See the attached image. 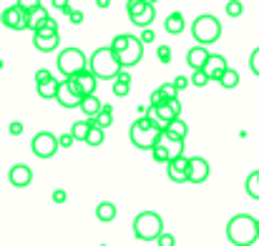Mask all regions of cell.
Returning a JSON list of instances; mask_svg holds the SVG:
<instances>
[{
  "mask_svg": "<svg viewBox=\"0 0 259 246\" xmlns=\"http://www.w3.org/2000/svg\"><path fill=\"white\" fill-rule=\"evenodd\" d=\"M151 116L159 121V126L166 131V126L174 123L179 116H181V103H179V98H174L169 103H164V106H159V108H151Z\"/></svg>",
  "mask_w": 259,
  "mask_h": 246,
  "instance_id": "8fae6325",
  "label": "cell"
},
{
  "mask_svg": "<svg viewBox=\"0 0 259 246\" xmlns=\"http://www.w3.org/2000/svg\"><path fill=\"white\" fill-rule=\"evenodd\" d=\"M35 88H38V95L48 101V98H56V95H58L61 83L56 81V78H48V81H43V83H35Z\"/></svg>",
  "mask_w": 259,
  "mask_h": 246,
  "instance_id": "d4e9b609",
  "label": "cell"
},
{
  "mask_svg": "<svg viewBox=\"0 0 259 246\" xmlns=\"http://www.w3.org/2000/svg\"><path fill=\"white\" fill-rule=\"evenodd\" d=\"M154 18H156V8H154V5H149V8L144 10V13L134 15V18H131V23H134L136 28H141V30H144V28H151Z\"/></svg>",
  "mask_w": 259,
  "mask_h": 246,
  "instance_id": "603a6c76",
  "label": "cell"
},
{
  "mask_svg": "<svg viewBox=\"0 0 259 246\" xmlns=\"http://www.w3.org/2000/svg\"><path fill=\"white\" fill-rule=\"evenodd\" d=\"M0 23H3L5 28H10V30H25V28H30V13L23 10V8L15 3V5H10V8L3 10Z\"/></svg>",
  "mask_w": 259,
  "mask_h": 246,
  "instance_id": "9c48e42d",
  "label": "cell"
},
{
  "mask_svg": "<svg viewBox=\"0 0 259 246\" xmlns=\"http://www.w3.org/2000/svg\"><path fill=\"white\" fill-rule=\"evenodd\" d=\"M259 236L257 219L249 214H237L227 224V239L234 246H252Z\"/></svg>",
  "mask_w": 259,
  "mask_h": 246,
  "instance_id": "7a4b0ae2",
  "label": "cell"
},
{
  "mask_svg": "<svg viewBox=\"0 0 259 246\" xmlns=\"http://www.w3.org/2000/svg\"><path fill=\"white\" fill-rule=\"evenodd\" d=\"M249 68H252L254 76H259V48H254L252 56H249Z\"/></svg>",
  "mask_w": 259,
  "mask_h": 246,
  "instance_id": "60d3db41",
  "label": "cell"
},
{
  "mask_svg": "<svg viewBox=\"0 0 259 246\" xmlns=\"http://www.w3.org/2000/svg\"><path fill=\"white\" fill-rule=\"evenodd\" d=\"M219 83H222L224 88H237V85H239V73L229 66V68H227V73L219 78Z\"/></svg>",
  "mask_w": 259,
  "mask_h": 246,
  "instance_id": "4dcf8cb0",
  "label": "cell"
},
{
  "mask_svg": "<svg viewBox=\"0 0 259 246\" xmlns=\"http://www.w3.org/2000/svg\"><path fill=\"white\" fill-rule=\"evenodd\" d=\"M111 48L116 51V56H118V61H121L123 68L136 66L141 61V56H144V43L136 35H116L111 40Z\"/></svg>",
  "mask_w": 259,
  "mask_h": 246,
  "instance_id": "277c9868",
  "label": "cell"
},
{
  "mask_svg": "<svg viewBox=\"0 0 259 246\" xmlns=\"http://www.w3.org/2000/svg\"><path fill=\"white\" fill-rule=\"evenodd\" d=\"M164 234V221L156 211H141L134 219V236L139 241H156Z\"/></svg>",
  "mask_w": 259,
  "mask_h": 246,
  "instance_id": "5b68a950",
  "label": "cell"
},
{
  "mask_svg": "<svg viewBox=\"0 0 259 246\" xmlns=\"http://www.w3.org/2000/svg\"><path fill=\"white\" fill-rule=\"evenodd\" d=\"M159 246H176V239H174V234H161L159 239Z\"/></svg>",
  "mask_w": 259,
  "mask_h": 246,
  "instance_id": "ee69618b",
  "label": "cell"
},
{
  "mask_svg": "<svg viewBox=\"0 0 259 246\" xmlns=\"http://www.w3.org/2000/svg\"><path fill=\"white\" fill-rule=\"evenodd\" d=\"M18 5H20L23 10L33 13V10H38V8H40V0H18Z\"/></svg>",
  "mask_w": 259,
  "mask_h": 246,
  "instance_id": "ab89813d",
  "label": "cell"
},
{
  "mask_svg": "<svg viewBox=\"0 0 259 246\" xmlns=\"http://www.w3.org/2000/svg\"><path fill=\"white\" fill-rule=\"evenodd\" d=\"M211 168H209V161L201 159V156H191V173H189V183H204L209 178Z\"/></svg>",
  "mask_w": 259,
  "mask_h": 246,
  "instance_id": "9a60e30c",
  "label": "cell"
},
{
  "mask_svg": "<svg viewBox=\"0 0 259 246\" xmlns=\"http://www.w3.org/2000/svg\"><path fill=\"white\" fill-rule=\"evenodd\" d=\"M91 121V126H98V128H108L111 123H113V106H108V103H103V108H101V113L96 116V118H88Z\"/></svg>",
  "mask_w": 259,
  "mask_h": 246,
  "instance_id": "ffe728a7",
  "label": "cell"
},
{
  "mask_svg": "<svg viewBox=\"0 0 259 246\" xmlns=\"http://www.w3.org/2000/svg\"><path fill=\"white\" fill-rule=\"evenodd\" d=\"M113 95L116 98H123V95H128V90H131V76L128 73H118V78H113Z\"/></svg>",
  "mask_w": 259,
  "mask_h": 246,
  "instance_id": "484cf974",
  "label": "cell"
},
{
  "mask_svg": "<svg viewBox=\"0 0 259 246\" xmlns=\"http://www.w3.org/2000/svg\"><path fill=\"white\" fill-rule=\"evenodd\" d=\"M166 133H169V136H176V138H184V141H186V136H189V126H186V123H184L181 118H176L174 123H169V126H166Z\"/></svg>",
  "mask_w": 259,
  "mask_h": 246,
  "instance_id": "83f0119b",
  "label": "cell"
},
{
  "mask_svg": "<svg viewBox=\"0 0 259 246\" xmlns=\"http://www.w3.org/2000/svg\"><path fill=\"white\" fill-rule=\"evenodd\" d=\"M161 143L166 146L169 161H176V159H181V156H184V138H176V136H169V133L164 131V136H161Z\"/></svg>",
  "mask_w": 259,
  "mask_h": 246,
  "instance_id": "d6986e66",
  "label": "cell"
},
{
  "mask_svg": "<svg viewBox=\"0 0 259 246\" xmlns=\"http://www.w3.org/2000/svg\"><path fill=\"white\" fill-rule=\"evenodd\" d=\"M131 143L141 151H154V146H159L161 136H164V128L159 126V121L149 113V116H141L139 121L131 123Z\"/></svg>",
  "mask_w": 259,
  "mask_h": 246,
  "instance_id": "6da1fadb",
  "label": "cell"
},
{
  "mask_svg": "<svg viewBox=\"0 0 259 246\" xmlns=\"http://www.w3.org/2000/svg\"><path fill=\"white\" fill-rule=\"evenodd\" d=\"M88 63H91V61H86V56H83L81 48H66V51H61V56H58V71H61L66 78H71V76L86 71Z\"/></svg>",
  "mask_w": 259,
  "mask_h": 246,
  "instance_id": "52a82bcc",
  "label": "cell"
},
{
  "mask_svg": "<svg viewBox=\"0 0 259 246\" xmlns=\"http://www.w3.org/2000/svg\"><path fill=\"white\" fill-rule=\"evenodd\" d=\"M151 156H154V161H156V164H169V154H166V146H164L161 141H159V146H154Z\"/></svg>",
  "mask_w": 259,
  "mask_h": 246,
  "instance_id": "836d02e7",
  "label": "cell"
},
{
  "mask_svg": "<svg viewBox=\"0 0 259 246\" xmlns=\"http://www.w3.org/2000/svg\"><path fill=\"white\" fill-rule=\"evenodd\" d=\"M30 149H33V154H35L38 159H53V156H56V151L61 149V141H58L53 133L40 131V133H35V138H33Z\"/></svg>",
  "mask_w": 259,
  "mask_h": 246,
  "instance_id": "30bf717a",
  "label": "cell"
},
{
  "mask_svg": "<svg viewBox=\"0 0 259 246\" xmlns=\"http://www.w3.org/2000/svg\"><path fill=\"white\" fill-rule=\"evenodd\" d=\"M40 30H58V23H56L53 18H48V20H46V25H43ZM35 33H38V30H35Z\"/></svg>",
  "mask_w": 259,
  "mask_h": 246,
  "instance_id": "f907efd6",
  "label": "cell"
},
{
  "mask_svg": "<svg viewBox=\"0 0 259 246\" xmlns=\"http://www.w3.org/2000/svg\"><path fill=\"white\" fill-rule=\"evenodd\" d=\"M209 81L211 78L206 76V71H194V76H191V85H196V88H204Z\"/></svg>",
  "mask_w": 259,
  "mask_h": 246,
  "instance_id": "8d00e7d4",
  "label": "cell"
},
{
  "mask_svg": "<svg viewBox=\"0 0 259 246\" xmlns=\"http://www.w3.org/2000/svg\"><path fill=\"white\" fill-rule=\"evenodd\" d=\"M96 219L103 221V224L113 221V219H116V204H111V201H101V204L96 206Z\"/></svg>",
  "mask_w": 259,
  "mask_h": 246,
  "instance_id": "cb8c5ba5",
  "label": "cell"
},
{
  "mask_svg": "<svg viewBox=\"0 0 259 246\" xmlns=\"http://www.w3.org/2000/svg\"><path fill=\"white\" fill-rule=\"evenodd\" d=\"M71 133H73L76 141H83V143H86L88 133H91V121H76L73 128H71Z\"/></svg>",
  "mask_w": 259,
  "mask_h": 246,
  "instance_id": "f1b7e54d",
  "label": "cell"
},
{
  "mask_svg": "<svg viewBox=\"0 0 259 246\" xmlns=\"http://www.w3.org/2000/svg\"><path fill=\"white\" fill-rule=\"evenodd\" d=\"M189 83H191V78H184V76H176V81H174V85H176L179 90H184V88H186Z\"/></svg>",
  "mask_w": 259,
  "mask_h": 246,
  "instance_id": "c3c4849f",
  "label": "cell"
},
{
  "mask_svg": "<svg viewBox=\"0 0 259 246\" xmlns=\"http://www.w3.org/2000/svg\"><path fill=\"white\" fill-rule=\"evenodd\" d=\"M68 18H71V23H81V20H83V13H78V10H71V13H68Z\"/></svg>",
  "mask_w": 259,
  "mask_h": 246,
  "instance_id": "816d5d0a",
  "label": "cell"
},
{
  "mask_svg": "<svg viewBox=\"0 0 259 246\" xmlns=\"http://www.w3.org/2000/svg\"><path fill=\"white\" fill-rule=\"evenodd\" d=\"M149 103H151V108H159V106H164V103H166V98H164V95H161V90L156 88V90L151 93V98H149Z\"/></svg>",
  "mask_w": 259,
  "mask_h": 246,
  "instance_id": "f35d334b",
  "label": "cell"
},
{
  "mask_svg": "<svg viewBox=\"0 0 259 246\" xmlns=\"http://www.w3.org/2000/svg\"><path fill=\"white\" fill-rule=\"evenodd\" d=\"M56 101L63 106V108H78L81 106V98L71 90V85H68V81L61 83V88H58V95H56Z\"/></svg>",
  "mask_w": 259,
  "mask_h": 246,
  "instance_id": "ac0fdd59",
  "label": "cell"
},
{
  "mask_svg": "<svg viewBox=\"0 0 259 246\" xmlns=\"http://www.w3.org/2000/svg\"><path fill=\"white\" fill-rule=\"evenodd\" d=\"M156 56H159L161 63H171V48L169 45H159L156 48Z\"/></svg>",
  "mask_w": 259,
  "mask_h": 246,
  "instance_id": "74e56055",
  "label": "cell"
},
{
  "mask_svg": "<svg viewBox=\"0 0 259 246\" xmlns=\"http://www.w3.org/2000/svg\"><path fill=\"white\" fill-rule=\"evenodd\" d=\"M8 178H10V183H13L15 188H28V186L33 183V171L25 164H15V166H10Z\"/></svg>",
  "mask_w": 259,
  "mask_h": 246,
  "instance_id": "5bb4252c",
  "label": "cell"
},
{
  "mask_svg": "<svg viewBox=\"0 0 259 246\" xmlns=\"http://www.w3.org/2000/svg\"><path fill=\"white\" fill-rule=\"evenodd\" d=\"M58 141H61V149H71V146H73V141H76V138H73V133H71V131H68V133H63V136H61V138H58Z\"/></svg>",
  "mask_w": 259,
  "mask_h": 246,
  "instance_id": "7bdbcfd3",
  "label": "cell"
},
{
  "mask_svg": "<svg viewBox=\"0 0 259 246\" xmlns=\"http://www.w3.org/2000/svg\"><path fill=\"white\" fill-rule=\"evenodd\" d=\"M166 173L174 183H189V173H191V159L181 156L176 161H169L166 164Z\"/></svg>",
  "mask_w": 259,
  "mask_h": 246,
  "instance_id": "7c38bea8",
  "label": "cell"
},
{
  "mask_svg": "<svg viewBox=\"0 0 259 246\" xmlns=\"http://www.w3.org/2000/svg\"><path fill=\"white\" fill-rule=\"evenodd\" d=\"M68 85H71V90L78 95V98H86V95H96V85H98V78H96V73L86 68V71H81V73H76V76H71V78H66Z\"/></svg>",
  "mask_w": 259,
  "mask_h": 246,
  "instance_id": "ba28073f",
  "label": "cell"
},
{
  "mask_svg": "<svg viewBox=\"0 0 259 246\" xmlns=\"http://www.w3.org/2000/svg\"><path fill=\"white\" fill-rule=\"evenodd\" d=\"M33 43L40 53H51L58 48L61 38H58V30H38V33H33Z\"/></svg>",
  "mask_w": 259,
  "mask_h": 246,
  "instance_id": "4fadbf2b",
  "label": "cell"
},
{
  "mask_svg": "<svg viewBox=\"0 0 259 246\" xmlns=\"http://www.w3.org/2000/svg\"><path fill=\"white\" fill-rule=\"evenodd\" d=\"M164 28H166V33L179 35V33H184V28H186V20H184V15H181V13H171V15H166V20H164Z\"/></svg>",
  "mask_w": 259,
  "mask_h": 246,
  "instance_id": "44dd1931",
  "label": "cell"
},
{
  "mask_svg": "<svg viewBox=\"0 0 259 246\" xmlns=\"http://www.w3.org/2000/svg\"><path fill=\"white\" fill-rule=\"evenodd\" d=\"M66 199H68V193H66L63 188H58V191H53V201H56V204H63Z\"/></svg>",
  "mask_w": 259,
  "mask_h": 246,
  "instance_id": "7dc6e473",
  "label": "cell"
},
{
  "mask_svg": "<svg viewBox=\"0 0 259 246\" xmlns=\"http://www.w3.org/2000/svg\"><path fill=\"white\" fill-rule=\"evenodd\" d=\"M51 3H53L56 10H61V13H66V15L71 13V3H68V0H51Z\"/></svg>",
  "mask_w": 259,
  "mask_h": 246,
  "instance_id": "b9f144b4",
  "label": "cell"
},
{
  "mask_svg": "<svg viewBox=\"0 0 259 246\" xmlns=\"http://www.w3.org/2000/svg\"><path fill=\"white\" fill-rule=\"evenodd\" d=\"M149 5H151L149 0H128V3H126V10H128V18H134V15H139V13H144V10H146Z\"/></svg>",
  "mask_w": 259,
  "mask_h": 246,
  "instance_id": "1f68e13d",
  "label": "cell"
},
{
  "mask_svg": "<svg viewBox=\"0 0 259 246\" xmlns=\"http://www.w3.org/2000/svg\"><path fill=\"white\" fill-rule=\"evenodd\" d=\"M10 133H13V136H20V133H23V123H20V121H13V123H10Z\"/></svg>",
  "mask_w": 259,
  "mask_h": 246,
  "instance_id": "681fc988",
  "label": "cell"
},
{
  "mask_svg": "<svg viewBox=\"0 0 259 246\" xmlns=\"http://www.w3.org/2000/svg\"><path fill=\"white\" fill-rule=\"evenodd\" d=\"M242 13H244V5H242L239 0H229V3H227V15H229V18H239Z\"/></svg>",
  "mask_w": 259,
  "mask_h": 246,
  "instance_id": "e575fe53",
  "label": "cell"
},
{
  "mask_svg": "<svg viewBox=\"0 0 259 246\" xmlns=\"http://www.w3.org/2000/svg\"><path fill=\"white\" fill-rule=\"evenodd\" d=\"M257 226H259V221H257Z\"/></svg>",
  "mask_w": 259,
  "mask_h": 246,
  "instance_id": "db71d44e",
  "label": "cell"
},
{
  "mask_svg": "<svg viewBox=\"0 0 259 246\" xmlns=\"http://www.w3.org/2000/svg\"><path fill=\"white\" fill-rule=\"evenodd\" d=\"M227 58L224 56H217V53H211L209 56V61H206V66H204V71H206V76L211 78V81H219L224 73H227Z\"/></svg>",
  "mask_w": 259,
  "mask_h": 246,
  "instance_id": "e0dca14e",
  "label": "cell"
},
{
  "mask_svg": "<svg viewBox=\"0 0 259 246\" xmlns=\"http://www.w3.org/2000/svg\"><path fill=\"white\" fill-rule=\"evenodd\" d=\"M209 56H211V53L206 51V45H194V48H189V53H186V63H189L191 71H204Z\"/></svg>",
  "mask_w": 259,
  "mask_h": 246,
  "instance_id": "2e32d148",
  "label": "cell"
},
{
  "mask_svg": "<svg viewBox=\"0 0 259 246\" xmlns=\"http://www.w3.org/2000/svg\"><path fill=\"white\" fill-rule=\"evenodd\" d=\"M139 38H141V43H154V30L151 28H144Z\"/></svg>",
  "mask_w": 259,
  "mask_h": 246,
  "instance_id": "f6af8a7d",
  "label": "cell"
},
{
  "mask_svg": "<svg viewBox=\"0 0 259 246\" xmlns=\"http://www.w3.org/2000/svg\"><path fill=\"white\" fill-rule=\"evenodd\" d=\"M159 90H161V95L166 98V103H169V101H174V98H179V88H176L174 83H164Z\"/></svg>",
  "mask_w": 259,
  "mask_h": 246,
  "instance_id": "d590c367",
  "label": "cell"
},
{
  "mask_svg": "<svg viewBox=\"0 0 259 246\" xmlns=\"http://www.w3.org/2000/svg\"><path fill=\"white\" fill-rule=\"evenodd\" d=\"M48 78H53L48 68H40V71L35 73V83H43V81H48Z\"/></svg>",
  "mask_w": 259,
  "mask_h": 246,
  "instance_id": "bcb514c9",
  "label": "cell"
},
{
  "mask_svg": "<svg viewBox=\"0 0 259 246\" xmlns=\"http://www.w3.org/2000/svg\"><path fill=\"white\" fill-rule=\"evenodd\" d=\"M96 5H98V8H108V5H111V0H96Z\"/></svg>",
  "mask_w": 259,
  "mask_h": 246,
  "instance_id": "f5cc1de1",
  "label": "cell"
},
{
  "mask_svg": "<svg viewBox=\"0 0 259 246\" xmlns=\"http://www.w3.org/2000/svg\"><path fill=\"white\" fill-rule=\"evenodd\" d=\"M48 18H51V15L46 13V8H43V5H40L38 10H33V13H30V30H33V33H35V30H40V28L46 25V20H48Z\"/></svg>",
  "mask_w": 259,
  "mask_h": 246,
  "instance_id": "4316f807",
  "label": "cell"
},
{
  "mask_svg": "<svg viewBox=\"0 0 259 246\" xmlns=\"http://www.w3.org/2000/svg\"><path fill=\"white\" fill-rule=\"evenodd\" d=\"M244 188H247V193H249L252 199H257V201H259V171H252V173L247 176Z\"/></svg>",
  "mask_w": 259,
  "mask_h": 246,
  "instance_id": "f546056e",
  "label": "cell"
},
{
  "mask_svg": "<svg viewBox=\"0 0 259 246\" xmlns=\"http://www.w3.org/2000/svg\"><path fill=\"white\" fill-rule=\"evenodd\" d=\"M191 35L199 45H211L219 40L222 35V23L214 18V15H199L194 23H191Z\"/></svg>",
  "mask_w": 259,
  "mask_h": 246,
  "instance_id": "8992f818",
  "label": "cell"
},
{
  "mask_svg": "<svg viewBox=\"0 0 259 246\" xmlns=\"http://www.w3.org/2000/svg\"><path fill=\"white\" fill-rule=\"evenodd\" d=\"M88 61H91V63H88V68L96 73V78H98V81L118 78V73L123 71V66H121V61H118V56H116V51H113L111 45L98 48Z\"/></svg>",
  "mask_w": 259,
  "mask_h": 246,
  "instance_id": "3957f363",
  "label": "cell"
},
{
  "mask_svg": "<svg viewBox=\"0 0 259 246\" xmlns=\"http://www.w3.org/2000/svg\"><path fill=\"white\" fill-rule=\"evenodd\" d=\"M86 143H88V146H101V143H103V128L91 126V133H88Z\"/></svg>",
  "mask_w": 259,
  "mask_h": 246,
  "instance_id": "d6a6232c",
  "label": "cell"
},
{
  "mask_svg": "<svg viewBox=\"0 0 259 246\" xmlns=\"http://www.w3.org/2000/svg\"><path fill=\"white\" fill-rule=\"evenodd\" d=\"M78 108L86 113V118H96V116L101 113L103 103H101L96 95H86V98H81V106H78Z\"/></svg>",
  "mask_w": 259,
  "mask_h": 246,
  "instance_id": "7402d4cb",
  "label": "cell"
}]
</instances>
